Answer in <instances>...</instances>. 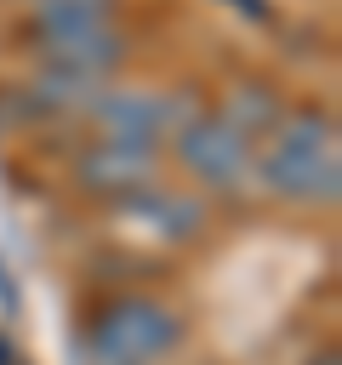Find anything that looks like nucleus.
<instances>
[{
    "label": "nucleus",
    "mask_w": 342,
    "mask_h": 365,
    "mask_svg": "<svg viewBox=\"0 0 342 365\" xmlns=\"http://www.w3.org/2000/svg\"><path fill=\"white\" fill-rule=\"evenodd\" d=\"M171 336H177V325H171L160 308L125 302V308H114V314L97 325V354H103L108 365H142V359H154Z\"/></svg>",
    "instance_id": "f03ea898"
},
{
    "label": "nucleus",
    "mask_w": 342,
    "mask_h": 365,
    "mask_svg": "<svg viewBox=\"0 0 342 365\" xmlns=\"http://www.w3.org/2000/svg\"><path fill=\"white\" fill-rule=\"evenodd\" d=\"M182 154H188V160H194L205 177H217V182H234V177L245 171V154H239L234 131H217V125H200V131H188Z\"/></svg>",
    "instance_id": "7ed1b4c3"
},
{
    "label": "nucleus",
    "mask_w": 342,
    "mask_h": 365,
    "mask_svg": "<svg viewBox=\"0 0 342 365\" xmlns=\"http://www.w3.org/2000/svg\"><path fill=\"white\" fill-rule=\"evenodd\" d=\"M268 177H274L279 194H296V200H319V194H331V182H336V154H331L325 125L296 120V125L274 143V154H268Z\"/></svg>",
    "instance_id": "f257e3e1"
}]
</instances>
